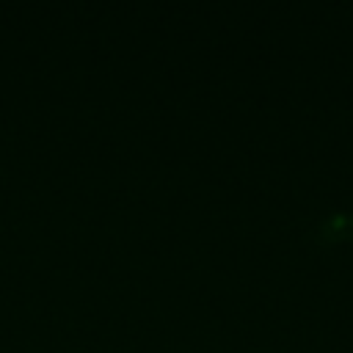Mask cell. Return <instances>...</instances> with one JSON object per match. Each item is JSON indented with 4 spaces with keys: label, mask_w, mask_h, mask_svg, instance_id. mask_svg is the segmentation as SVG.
I'll list each match as a JSON object with an SVG mask.
<instances>
[{
    "label": "cell",
    "mask_w": 353,
    "mask_h": 353,
    "mask_svg": "<svg viewBox=\"0 0 353 353\" xmlns=\"http://www.w3.org/2000/svg\"><path fill=\"white\" fill-rule=\"evenodd\" d=\"M317 234L325 243H347L353 240V210H336L317 223Z\"/></svg>",
    "instance_id": "obj_1"
}]
</instances>
